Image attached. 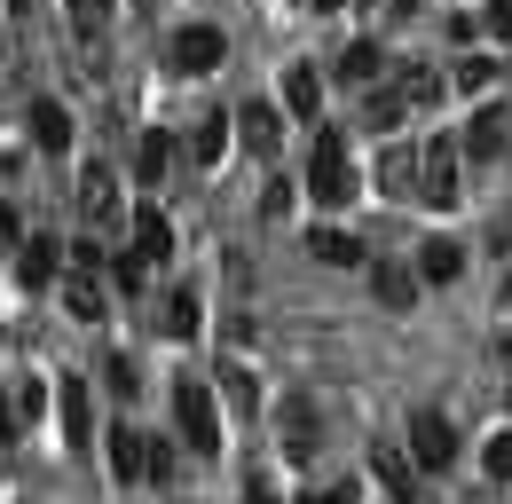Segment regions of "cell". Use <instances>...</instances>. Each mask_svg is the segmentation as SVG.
Returning a JSON list of instances; mask_svg holds the SVG:
<instances>
[{"label": "cell", "mask_w": 512, "mask_h": 504, "mask_svg": "<svg viewBox=\"0 0 512 504\" xmlns=\"http://www.w3.org/2000/svg\"><path fill=\"white\" fill-rule=\"evenodd\" d=\"M308 197H316L323 213H347V197L363 189V166H355V150H347V134L339 126H316V150H308Z\"/></svg>", "instance_id": "obj_1"}, {"label": "cell", "mask_w": 512, "mask_h": 504, "mask_svg": "<svg viewBox=\"0 0 512 504\" xmlns=\"http://www.w3.org/2000/svg\"><path fill=\"white\" fill-rule=\"evenodd\" d=\"M174 434L190 441L197 457L221 449V394H213L205 378H174Z\"/></svg>", "instance_id": "obj_2"}, {"label": "cell", "mask_w": 512, "mask_h": 504, "mask_svg": "<svg viewBox=\"0 0 512 504\" xmlns=\"http://www.w3.org/2000/svg\"><path fill=\"white\" fill-rule=\"evenodd\" d=\"M457 158H465V150H457L449 134L418 142V205H426V213H449V205L465 197V189H457Z\"/></svg>", "instance_id": "obj_3"}, {"label": "cell", "mask_w": 512, "mask_h": 504, "mask_svg": "<svg viewBox=\"0 0 512 504\" xmlns=\"http://www.w3.org/2000/svg\"><path fill=\"white\" fill-rule=\"evenodd\" d=\"M166 63H174L182 79H205V71L229 63V32H221V24H182V32L166 40Z\"/></svg>", "instance_id": "obj_4"}, {"label": "cell", "mask_w": 512, "mask_h": 504, "mask_svg": "<svg viewBox=\"0 0 512 504\" xmlns=\"http://www.w3.org/2000/svg\"><path fill=\"white\" fill-rule=\"evenodd\" d=\"M276 449H284L292 465H308V457L323 449V410L308 402V394H284V402H276Z\"/></svg>", "instance_id": "obj_5"}, {"label": "cell", "mask_w": 512, "mask_h": 504, "mask_svg": "<svg viewBox=\"0 0 512 504\" xmlns=\"http://www.w3.org/2000/svg\"><path fill=\"white\" fill-rule=\"evenodd\" d=\"M79 213L95 221V237H111L119 229V213H127V197H119V174L95 158V166H79Z\"/></svg>", "instance_id": "obj_6"}, {"label": "cell", "mask_w": 512, "mask_h": 504, "mask_svg": "<svg viewBox=\"0 0 512 504\" xmlns=\"http://www.w3.org/2000/svg\"><path fill=\"white\" fill-rule=\"evenodd\" d=\"M410 457H418V473H449L457 465V426H449L442 410H418L410 418Z\"/></svg>", "instance_id": "obj_7"}, {"label": "cell", "mask_w": 512, "mask_h": 504, "mask_svg": "<svg viewBox=\"0 0 512 504\" xmlns=\"http://www.w3.org/2000/svg\"><path fill=\"white\" fill-rule=\"evenodd\" d=\"M505 142H512V111H505V103H481V111H473V126H465V142H457V150H465L473 166H489V158H497Z\"/></svg>", "instance_id": "obj_8"}, {"label": "cell", "mask_w": 512, "mask_h": 504, "mask_svg": "<svg viewBox=\"0 0 512 504\" xmlns=\"http://www.w3.org/2000/svg\"><path fill=\"white\" fill-rule=\"evenodd\" d=\"M64 252L71 245H56L48 229H32V237L16 245V276H24V284H64Z\"/></svg>", "instance_id": "obj_9"}, {"label": "cell", "mask_w": 512, "mask_h": 504, "mask_svg": "<svg viewBox=\"0 0 512 504\" xmlns=\"http://www.w3.org/2000/svg\"><path fill=\"white\" fill-rule=\"evenodd\" d=\"M24 134H32V150H48V158H64V150H71V111L56 103V95H40V103L24 111Z\"/></svg>", "instance_id": "obj_10"}, {"label": "cell", "mask_w": 512, "mask_h": 504, "mask_svg": "<svg viewBox=\"0 0 512 504\" xmlns=\"http://www.w3.org/2000/svg\"><path fill=\"white\" fill-rule=\"evenodd\" d=\"M371 182H379V197H418V142L394 134L379 150V174H371Z\"/></svg>", "instance_id": "obj_11"}, {"label": "cell", "mask_w": 512, "mask_h": 504, "mask_svg": "<svg viewBox=\"0 0 512 504\" xmlns=\"http://www.w3.org/2000/svg\"><path fill=\"white\" fill-rule=\"evenodd\" d=\"M237 142H245L253 158H276V150H284V111H276V103H245V111H237Z\"/></svg>", "instance_id": "obj_12"}, {"label": "cell", "mask_w": 512, "mask_h": 504, "mask_svg": "<svg viewBox=\"0 0 512 504\" xmlns=\"http://www.w3.org/2000/svg\"><path fill=\"white\" fill-rule=\"evenodd\" d=\"M284 111H292L300 126L323 119V71L316 63H284Z\"/></svg>", "instance_id": "obj_13"}, {"label": "cell", "mask_w": 512, "mask_h": 504, "mask_svg": "<svg viewBox=\"0 0 512 504\" xmlns=\"http://www.w3.org/2000/svg\"><path fill=\"white\" fill-rule=\"evenodd\" d=\"M371 473H379V489H386L394 504H418V457H402L394 441H379V449H371Z\"/></svg>", "instance_id": "obj_14"}, {"label": "cell", "mask_w": 512, "mask_h": 504, "mask_svg": "<svg viewBox=\"0 0 512 504\" xmlns=\"http://www.w3.org/2000/svg\"><path fill=\"white\" fill-rule=\"evenodd\" d=\"M64 308H71V323H103L111 315V292H103V276H87V268H64Z\"/></svg>", "instance_id": "obj_15"}, {"label": "cell", "mask_w": 512, "mask_h": 504, "mask_svg": "<svg viewBox=\"0 0 512 504\" xmlns=\"http://www.w3.org/2000/svg\"><path fill=\"white\" fill-rule=\"evenodd\" d=\"M308 252H316L323 268H363V260H371L363 237H355V229H339V221H316V229H308Z\"/></svg>", "instance_id": "obj_16"}, {"label": "cell", "mask_w": 512, "mask_h": 504, "mask_svg": "<svg viewBox=\"0 0 512 504\" xmlns=\"http://www.w3.org/2000/svg\"><path fill=\"white\" fill-rule=\"evenodd\" d=\"M134 260H142V268H158V260H166V252H174V221H166V213H158V205H134Z\"/></svg>", "instance_id": "obj_17"}, {"label": "cell", "mask_w": 512, "mask_h": 504, "mask_svg": "<svg viewBox=\"0 0 512 504\" xmlns=\"http://www.w3.org/2000/svg\"><path fill=\"white\" fill-rule=\"evenodd\" d=\"M465 276V245L457 237H426L418 245V284H457Z\"/></svg>", "instance_id": "obj_18"}, {"label": "cell", "mask_w": 512, "mask_h": 504, "mask_svg": "<svg viewBox=\"0 0 512 504\" xmlns=\"http://www.w3.org/2000/svg\"><path fill=\"white\" fill-rule=\"evenodd\" d=\"M111 473L119 481H150V434L142 426H111Z\"/></svg>", "instance_id": "obj_19"}, {"label": "cell", "mask_w": 512, "mask_h": 504, "mask_svg": "<svg viewBox=\"0 0 512 504\" xmlns=\"http://www.w3.org/2000/svg\"><path fill=\"white\" fill-rule=\"evenodd\" d=\"M166 166H174V134H166V126H150V134L134 142V182L158 189V182H166Z\"/></svg>", "instance_id": "obj_20"}, {"label": "cell", "mask_w": 512, "mask_h": 504, "mask_svg": "<svg viewBox=\"0 0 512 504\" xmlns=\"http://www.w3.org/2000/svg\"><path fill=\"white\" fill-rule=\"evenodd\" d=\"M371 292H379L386 308H410L418 300V268L410 260H371Z\"/></svg>", "instance_id": "obj_21"}, {"label": "cell", "mask_w": 512, "mask_h": 504, "mask_svg": "<svg viewBox=\"0 0 512 504\" xmlns=\"http://www.w3.org/2000/svg\"><path fill=\"white\" fill-rule=\"evenodd\" d=\"M347 87H379V71H386V56H379V40H347L339 48V63H331Z\"/></svg>", "instance_id": "obj_22"}, {"label": "cell", "mask_w": 512, "mask_h": 504, "mask_svg": "<svg viewBox=\"0 0 512 504\" xmlns=\"http://www.w3.org/2000/svg\"><path fill=\"white\" fill-rule=\"evenodd\" d=\"M229 142H237V119L205 111V119H197V134H190V158H197V166H221V158H229Z\"/></svg>", "instance_id": "obj_23"}, {"label": "cell", "mask_w": 512, "mask_h": 504, "mask_svg": "<svg viewBox=\"0 0 512 504\" xmlns=\"http://www.w3.org/2000/svg\"><path fill=\"white\" fill-rule=\"evenodd\" d=\"M64 441L95 449V410H87V378H64Z\"/></svg>", "instance_id": "obj_24"}, {"label": "cell", "mask_w": 512, "mask_h": 504, "mask_svg": "<svg viewBox=\"0 0 512 504\" xmlns=\"http://www.w3.org/2000/svg\"><path fill=\"white\" fill-rule=\"evenodd\" d=\"M158 331H166V339H197V331H205V300H197L190 284H182V292L166 300V315H158Z\"/></svg>", "instance_id": "obj_25"}, {"label": "cell", "mask_w": 512, "mask_h": 504, "mask_svg": "<svg viewBox=\"0 0 512 504\" xmlns=\"http://www.w3.org/2000/svg\"><path fill=\"white\" fill-rule=\"evenodd\" d=\"M363 119H371V134H402V119H410V103H402V87H371V103H363Z\"/></svg>", "instance_id": "obj_26"}, {"label": "cell", "mask_w": 512, "mask_h": 504, "mask_svg": "<svg viewBox=\"0 0 512 504\" xmlns=\"http://www.w3.org/2000/svg\"><path fill=\"white\" fill-rule=\"evenodd\" d=\"M394 87H402V103H410V111H434V103L449 95V79H442V71H426V63H410Z\"/></svg>", "instance_id": "obj_27"}, {"label": "cell", "mask_w": 512, "mask_h": 504, "mask_svg": "<svg viewBox=\"0 0 512 504\" xmlns=\"http://www.w3.org/2000/svg\"><path fill=\"white\" fill-rule=\"evenodd\" d=\"M8 386H16V426H40V410H48V378H40V371H16Z\"/></svg>", "instance_id": "obj_28"}, {"label": "cell", "mask_w": 512, "mask_h": 504, "mask_svg": "<svg viewBox=\"0 0 512 504\" xmlns=\"http://www.w3.org/2000/svg\"><path fill=\"white\" fill-rule=\"evenodd\" d=\"M481 87H497V56H481V48H473V56L449 71V95H481Z\"/></svg>", "instance_id": "obj_29"}, {"label": "cell", "mask_w": 512, "mask_h": 504, "mask_svg": "<svg viewBox=\"0 0 512 504\" xmlns=\"http://www.w3.org/2000/svg\"><path fill=\"white\" fill-rule=\"evenodd\" d=\"M64 8H71V32H79L87 48H95V40L111 32V0H64Z\"/></svg>", "instance_id": "obj_30"}, {"label": "cell", "mask_w": 512, "mask_h": 504, "mask_svg": "<svg viewBox=\"0 0 512 504\" xmlns=\"http://www.w3.org/2000/svg\"><path fill=\"white\" fill-rule=\"evenodd\" d=\"M481 473H489L497 489H512V426H497V434L481 441Z\"/></svg>", "instance_id": "obj_31"}, {"label": "cell", "mask_w": 512, "mask_h": 504, "mask_svg": "<svg viewBox=\"0 0 512 504\" xmlns=\"http://www.w3.org/2000/svg\"><path fill=\"white\" fill-rule=\"evenodd\" d=\"M221 394H229V410H237V418H245V410L260 402V394H253V371H245V363H221Z\"/></svg>", "instance_id": "obj_32"}, {"label": "cell", "mask_w": 512, "mask_h": 504, "mask_svg": "<svg viewBox=\"0 0 512 504\" xmlns=\"http://www.w3.org/2000/svg\"><path fill=\"white\" fill-rule=\"evenodd\" d=\"M103 386H111L119 402H127V394H142V371H134V355H111V363H103Z\"/></svg>", "instance_id": "obj_33"}, {"label": "cell", "mask_w": 512, "mask_h": 504, "mask_svg": "<svg viewBox=\"0 0 512 504\" xmlns=\"http://www.w3.org/2000/svg\"><path fill=\"white\" fill-rule=\"evenodd\" d=\"M174 473H182V457H174V441H150V481H158V489H166V481H174Z\"/></svg>", "instance_id": "obj_34"}, {"label": "cell", "mask_w": 512, "mask_h": 504, "mask_svg": "<svg viewBox=\"0 0 512 504\" xmlns=\"http://www.w3.org/2000/svg\"><path fill=\"white\" fill-rule=\"evenodd\" d=\"M481 32H489V40H512V0H489V8H481Z\"/></svg>", "instance_id": "obj_35"}, {"label": "cell", "mask_w": 512, "mask_h": 504, "mask_svg": "<svg viewBox=\"0 0 512 504\" xmlns=\"http://www.w3.org/2000/svg\"><path fill=\"white\" fill-rule=\"evenodd\" d=\"M300 504H363V497H355V481H323V489H308Z\"/></svg>", "instance_id": "obj_36"}, {"label": "cell", "mask_w": 512, "mask_h": 504, "mask_svg": "<svg viewBox=\"0 0 512 504\" xmlns=\"http://www.w3.org/2000/svg\"><path fill=\"white\" fill-rule=\"evenodd\" d=\"M260 213H268V221H284V213H292V182H268V197H260Z\"/></svg>", "instance_id": "obj_37"}, {"label": "cell", "mask_w": 512, "mask_h": 504, "mask_svg": "<svg viewBox=\"0 0 512 504\" xmlns=\"http://www.w3.org/2000/svg\"><path fill=\"white\" fill-rule=\"evenodd\" d=\"M245 504H284V497H276V481H268V473H253V481H245Z\"/></svg>", "instance_id": "obj_38"}, {"label": "cell", "mask_w": 512, "mask_h": 504, "mask_svg": "<svg viewBox=\"0 0 512 504\" xmlns=\"http://www.w3.org/2000/svg\"><path fill=\"white\" fill-rule=\"evenodd\" d=\"M308 8H323V16H339V8H347V0H308Z\"/></svg>", "instance_id": "obj_39"}, {"label": "cell", "mask_w": 512, "mask_h": 504, "mask_svg": "<svg viewBox=\"0 0 512 504\" xmlns=\"http://www.w3.org/2000/svg\"><path fill=\"white\" fill-rule=\"evenodd\" d=\"M505 402H512V371H505Z\"/></svg>", "instance_id": "obj_40"}, {"label": "cell", "mask_w": 512, "mask_h": 504, "mask_svg": "<svg viewBox=\"0 0 512 504\" xmlns=\"http://www.w3.org/2000/svg\"><path fill=\"white\" fill-rule=\"evenodd\" d=\"M0 8H8V0H0Z\"/></svg>", "instance_id": "obj_41"}]
</instances>
